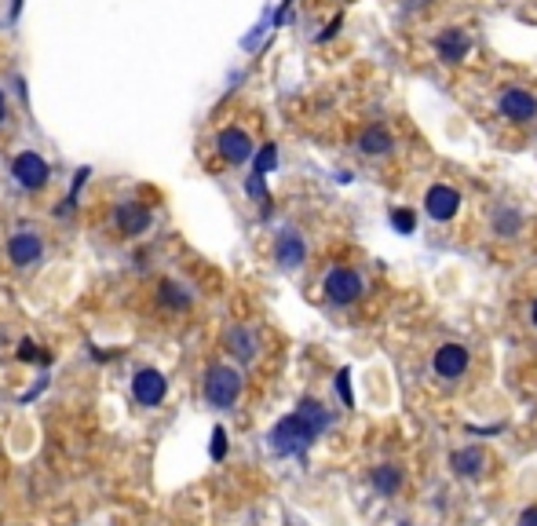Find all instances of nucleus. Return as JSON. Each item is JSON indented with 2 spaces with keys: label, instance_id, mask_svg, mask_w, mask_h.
<instances>
[{
  "label": "nucleus",
  "instance_id": "1",
  "mask_svg": "<svg viewBox=\"0 0 537 526\" xmlns=\"http://www.w3.org/2000/svg\"><path fill=\"white\" fill-rule=\"evenodd\" d=\"M329 427V413H325V406L322 402H315V399H304L300 406H297V413H289V417H282L275 427H271V450L278 454V457H304L307 450H311V443Z\"/></svg>",
  "mask_w": 537,
  "mask_h": 526
},
{
  "label": "nucleus",
  "instance_id": "2",
  "mask_svg": "<svg viewBox=\"0 0 537 526\" xmlns=\"http://www.w3.org/2000/svg\"><path fill=\"white\" fill-rule=\"evenodd\" d=\"M238 395H241V377H238V370H231V366H212V370L205 373V399H209V406L231 409V406L238 402Z\"/></svg>",
  "mask_w": 537,
  "mask_h": 526
},
{
  "label": "nucleus",
  "instance_id": "3",
  "mask_svg": "<svg viewBox=\"0 0 537 526\" xmlns=\"http://www.w3.org/2000/svg\"><path fill=\"white\" fill-rule=\"evenodd\" d=\"M12 175H15V183H19L23 191H44L48 180H52V168H48V161H44L41 154L26 150V154H19V157L12 161Z\"/></svg>",
  "mask_w": 537,
  "mask_h": 526
},
{
  "label": "nucleus",
  "instance_id": "4",
  "mask_svg": "<svg viewBox=\"0 0 537 526\" xmlns=\"http://www.w3.org/2000/svg\"><path fill=\"white\" fill-rule=\"evenodd\" d=\"M363 293H366L363 278H358L354 271H347V268H333V271L325 275V296H329L333 304H354Z\"/></svg>",
  "mask_w": 537,
  "mask_h": 526
},
{
  "label": "nucleus",
  "instance_id": "5",
  "mask_svg": "<svg viewBox=\"0 0 537 526\" xmlns=\"http://www.w3.org/2000/svg\"><path fill=\"white\" fill-rule=\"evenodd\" d=\"M44 256V238L37 230H15L8 241V259L15 268H33V263Z\"/></svg>",
  "mask_w": 537,
  "mask_h": 526
},
{
  "label": "nucleus",
  "instance_id": "6",
  "mask_svg": "<svg viewBox=\"0 0 537 526\" xmlns=\"http://www.w3.org/2000/svg\"><path fill=\"white\" fill-rule=\"evenodd\" d=\"M216 150H220V157L227 161V164H245L249 157H252V139H249V132L245 128H223L220 136H216Z\"/></svg>",
  "mask_w": 537,
  "mask_h": 526
},
{
  "label": "nucleus",
  "instance_id": "7",
  "mask_svg": "<svg viewBox=\"0 0 537 526\" xmlns=\"http://www.w3.org/2000/svg\"><path fill=\"white\" fill-rule=\"evenodd\" d=\"M132 395H136L139 406L154 409V406L165 402V395H168V380H165L157 370H139V373L132 377Z\"/></svg>",
  "mask_w": 537,
  "mask_h": 526
},
{
  "label": "nucleus",
  "instance_id": "8",
  "mask_svg": "<svg viewBox=\"0 0 537 526\" xmlns=\"http://www.w3.org/2000/svg\"><path fill=\"white\" fill-rule=\"evenodd\" d=\"M497 107H501V114H504L508 121H519V125H526V121L537 117V99L526 92V88H504L501 99H497Z\"/></svg>",
  "mask_w": 537,
  "mask_h": 526
},
{
  "label": "nucleus",
  "instance_id": "9",
  "mask_svg": "<svg viewBox=\"0 0 537 526\" xmlns=\"http://www.w3.org/2000/svg\"><path fill=\"white\" fill-rule=\"evenodd\" d=\"M114 220H118V230H121L125 238H139V234L150 230L154 212H150L146 205H139V202H121L118 212H114Z\"/></svg>",
  "mask_w": 537,
  "mask_h": 526
},
{
  "label": "nucleus",
  "instance_id": "10",
  "mask_svg": "<svg viewBox=\"0 0 537 526\" xmlns=\"http://www.w3.org/2000/svg\"><path fill=\"white\" fill-rule=\"evenodd\" d=\"M431 366H435V373H438V377L457 380V377L468 370V351H465L461 343H442V347L435 351Z\"/></svg>",
  "mask_w": 537,
  "mask_h": 526
},
{
  "label": "nucleus",
  "instance_id": "11",
  "mask_svg": "<svg viewBox=\"0 0 537 526\" xmlns=\"http://www.w3.org/2000/svg\"><path fill=\"white\" fill-rule=\"evenodd\" d=\"M435 52H438L442 62H461V59L472 52V37H468V30H461V26L442 30V33L435 37Z\"/></svg>",
  "mask_w": 537,
  "mask_h": 526
},
{
  "label": "nucleus",
  "instance_id": "12",
  "mask_svg": "<svg viewBox=\"0 0 537 526\" xmlns=\"http://www.w3.org/2000/svg\"><path fill=\"white\" fill-rule=\"evenodd\" d=\"M424 205H428V216L431 220H438V223H446V220H454L457 216V209H461V194L454 191V187H431L428 194H424Z\"/></svg>",
  "mask_w": 537,
  "mask_h": 526
},
{
  "label": "nucleus",
  "instance_id": "13",
  "mask_svg": "<svg viewBox=\"0 0 537 526\" xmlns=\"http://www.w3.org/2000/svg\"><path fill=\"white\" fill-rule=\"evenodd\" d=\"M304 256H307L304 238L297 230H282L278 234V263H282V268H300Z\"/></svg>",
  "mask_w": 537,
  "mask_h": 526
},
{
  "label": "nucleus",
  "instance_id": "14",
  "mask_svg": "<svg viewBox=\"0 0 537 526\" xmlns=\"http://www.w3.org/2000/svg\"><path fill=\"white\" fill-rule=\"evenodd\" d=\"M391 146H395V139H391V132L381 128V125H370L363 136H358V150L370 154V157H381V154H388Z\"/></svg>",
  "mask_w": 537,
  "mask_h": 526
},
{
  "label": "nucleus",
  "instance_id": "15",
  "mask_svg": "<svg viewBox=\"0 0 537 526\" xmlns=\"http://www.w3.org/2000/svg\"><path fill=\"white\" fill-rule=\"evenodd\" d=\"M450 468H454V475L476 479V475L486 468V454H483V450H457V454L450 457Z\"/></svg>",
  "mask_w": 537,
  "mask_h": 526
},
{
  "label": "nucleus",
  "instance_id": "16",
  "mask_svg": "<svg viewBox=\"0 0 537 526\" xmlns=\"http://www.w3.org/2000/svg\"><path fill=\"white\" fill-rule=\"evenodd\" d=\"M227 351H231V355H238L241 362H249V359L256 355V340H252V333L241 329V325H234V329L227 333Z\"/></svg>",
  "mask_w": 537,
  "mask_h": 526
},
{
  "label": "nucleus",
  "instance_id": "17",
  "mask_svg": "<svg viewBox=\"0 0 537 526\" xmlns=\"http://www.w3.org/2000/svg\"><path fill=\"white\" fill-rule=\"evenodd\" d=\"M157 300L168 307V311H187L191 307V293L184 286H175V282H161L157 286Z\"/></svg>",
  "mask_w": 537,
  "mask_h": 526
},
{
  "label": "nucleus",
  "instance_id": "18",
  "mask_svg": "<svg viewBox=\"0 0 537 526\" xmlns=\"http://www.w3.org/2000/svg\"><path fill=\"white\" fill-rule=\"evenodd\" d=\"M399 483H402V472H399L395 465H381V468L373 472V486H377L381 493H395Z\"/></svg>",
  "mask_w": 537,
  "mask_h": 526
},
{
  "label": "nucleus",
  "instance_id": "19",
  "mask_svg": "<svg viewBox=\"0 0 537 526\" xmlns=\"http://www.w3.org/2000/svg\"><path fill=\"white\" fill-rule=\"evenodd\" d=\"M245 191H249V198H256L259 205H263V216L267 212H271V194H267V183H263V175H249V180H245Z\"/></svg>",
  "mask_w": 537,
  "mask_h": 526
},
{
  "label": "nucleus",
  "instance_id": "20",
  "mask_svg": "<svg viewBox=\"0 0 537 526\" xmlns=\"http://www.w3.org/2000/svg\"><path fill=\"white\" fill-rule=\"evenodd\" d=\"M275 164H278V146H275V143H267V146L256 150V168H252L256 175H267Z\"/></svg>",
  "mask_w": 537,
  "mask_h": 526
},
{
  "label": "nucleus",
  "instance_id": "21",
  "mask_svg": "<svg viewBox=\"0 0 537 526\" xmlns=\"http://www.w3.org/2000/svg\"><path fill=\"white\" fill-rule=\"evenodd\" d=\"M19 362H41V366H48L52 355H48L44 347H37L33 340H23V343H19Z\"/></svg>",
  "mask_w": 537,
  "mask_h": 526
},
{
  "label": "nucleus",
  "instance_id": "22",
  "mask_svg": "<svg viewBox=\"0 0 537 526\" xmlns=\"http://www.w3.org/2000/svg\"><path fill=\"white\" fill-rule=\"evenodd\" d=\"M391 227H395L399 234H413V230H417V216H413L410 209H391Z\"/></svg>",
  "mask_w": 537,
  "mask_h": 526
},
{
  "label": "nucleus",
  "instance_id": "23",
  "mask_svg": "<svg viewBox=\"0 0 537 526\" xmlns=\"http://www.w3.org/2000/svg\"><path fill=\"white\" fill-rule=\"evenodd\" d=\"M209 454H212V461H223V457H227V431H223V427L212 431V446H209Z\"/></svg>",
  "mask_w": 537,
  "mask_h": 526
},
{
  "label": "nucleus",
  "instance_id": "24",
  "mask_svg": "<svg viewBox=\"0 0 537 526\" xmlns=\"http://www.w3.org/2000/svg\"><path fill=\"white\" fill-rule=\"evenodd\" d=\"M515 230H519V216H515L512 209H504V212L497 216V234H504V238H508V234H515Z\"/></svg>",
  "mask_w": 537,
  "mask_h": 526
},
{
  "label": "nucleus",
  "instance_id": "25",
  "mask_svg": "<svg viewBox=\"0 0 537 526\" xmlns=\"http://www.w3.org/2000/svg\"><path fill=\"white\" fill-rule=\"evenodd\" d=\"M336 391H340L344 406H354V395H351V373H347V370L336 373Z\"/></svg>",
  "mask_w": 537,
  "mask_h": 526
},
{
  "label": "nucleus",
  "instance_id": "26",
  "mask_svg": "<svg viewBox=\"0 0 537 526\" xmlns=\"http://www.w3.org/2000/svg\"><path fill=\"white\" fill-rule=\"evenodd\" d=\"M519 526H537V508H526V512L519 515Z\"/></svg>",
  "mask_w": 537,
  "mask_h": 526
},
{
  "label": "nucleus",
  "instance_id": "27",
  "mask_svg": "<svg viewBox=\"0 0 537 526\" xmlns=\"http://www.w3.org/2000/svg\"><path fill=\"white\" fill-rule=\"evenodd\" d=\"M336 30H340V15H336V19H333V23H329V30H325V33H322V37H318V41H329V37H336Z\"/></svg>",
  "mask_w": 537,
  "mask_h": 526
},
{
  "label": "nucleus",
  "instance_id": "28",
  "mask_svg": "<svg viewBox=\"0 0 537 526\" xmlns=\"http://www.w3.org/2000/svg\"><path fill=\"white\" fill-rule=\"evenodd\" d=\"M5 117H8V99H5V92H0V125H5Z\"/></svg>",
  "mask_w": 537,
  "mask_h": 526
},
{
  "label": "nucleus",
  "instance_id": "29",
  "mask_svg": "<svg viewBox=\"0 0 537 526\" xmlns=\"http://www.w3.org/2000/svg\"><path fill=\"white\" fill-rule=\"evenodd\" d=\"M402 5H406V8L413 12V8H424V5H428V0H402Z\"/></svg>",
  "mask_w": 537,
  "mask_h": 526
},
{
  "label": "nucleus",
  "instance_id": "30",
  "mask_svg": "<svg viewBox=\"0 0 537 526\" xmlns=\"http://www.w3.org/2000/svg\"><path fill=\"white\" fill-rule=\"evenodd\" d=\"M530 318H533V325H537V300H533V307H530Z\"/></svg>",
  "mask_w": 537,
  "mask_h": 526
}]
</instances>
